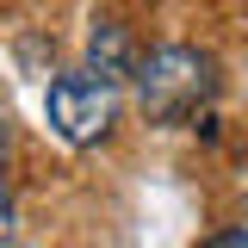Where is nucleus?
Here are the masks:
<instances>
[{
  "instance_id": "f257e3e1",
  "label": "nucleus",
  "mask_w": 248,
  "mask_h": 248,
  "mask_svg": "<svg viewBox=\"0 0 248 248\" xmlns=\"http://www.w3.org/2000/svg\"><path fill=\"white\" fill-rule=\"evenodd\" d=\"M211 93H217V68H211V56L192 50V44H168V50H155L149 62H137V106H143L149 124L199 118V112L211 106Z\"/></svg>"
},
{
  "instance_id": "f03ea898",
  "label": "nucleus",
  "mask_w": 248,
  "mask_h": 248,
  "mask_svg": "<svg viewBox=\"0 0 248 248\" xmlns=\"http://www.w3.org/2000/svg\"><path fill=\"white\" fill-rule=\"evenodd\" d=\"M44 112L56 124V137H68V143H99L112 130V118H118V87L99 81V75H62L44 93Z\"/></svg>"
},
{
  "instance_id": "7ed1b4c3",
  "label": "nucleus",
  "mask_w": 248,
  "mask_h": 248,
  "mask_svg": "<svg viewBox=\"0 0 248 248\" xmlns=\"http://www.w3.org/2000/svg\"><path fill=\"white\" fill-rule=\"evenodd\" d=\"M87 75H99V81H124V75H137V56H130V37H124L118 19H99L87 37Z\"/></svg>"
},
{
  "instance_id": "20e7f679",
  "label": "nucleus",
  "mask_w": 248,
  "mask_h": 248,
  "mask_svg": "<svg viewBox=\"0 0 248 248\" xmlns=\"http://www.w3.org/2000/svg\"><path fill=\"white\" fill-rule=\"evenodd\" d=\"M205 248H248V230H223V236H211Z\"/></svg>"
},
{
  "instance_id": "39448f33",
  "label": "nucleus",
  "mask_w": 248,
  "mask_h": 248,
  "mask_svg": "<svg viewBox=\"0 0 248 248\" xmlns=\"http://www.w3.org/2000/svg\"><path fill=\"white\" fill-rule=\"evenodd\" d=\"M6 217H13V192H6V174H0V230H6Z\"/></svg>"
},
{
  "instance_id": "423d86ee",
  "label": "nucleus",
  "mask_w": 248,
  "mask_h": 248,
  "mask_svg": "<svg viewBox=\"0 0 248 248\" xmlns=\"http://www.w3.org/2000/svg\"><path fill=\"white\" fill-rule=\"evenodd\" d=\"M0 155H6V124H0Z\"/></svg>"
}]
</instances>
